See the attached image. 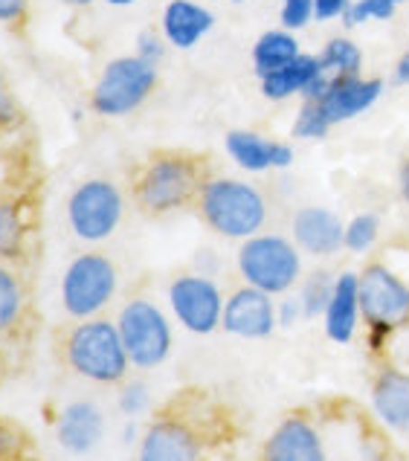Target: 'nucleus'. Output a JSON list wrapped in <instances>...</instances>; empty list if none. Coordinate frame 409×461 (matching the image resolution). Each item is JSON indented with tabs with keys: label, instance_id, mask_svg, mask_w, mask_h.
Returning <instances> with one entry per match:
<instances>
[{
	"label": "nucleus",
	"instance_id": "17",
	"mask_svg": "<svg viewBox=\"0 0 409 461\" xmlns=\"http://www.w3.org/2000/svg\"><path fill=\"white\" fill-rule=\"evenodd\" d=\"M102 432H105L102 410L90 401L68 403L64 406V412L59 415V424H56L59 444L68 453H76V456H85V453L94 450L102 438Z\"/></svg>",
	"mask_w": 409,
	"mask_h": 461
},
{
	"label": "nucleus",
	"instance_id": "30",
	"mask_svg": "<svg viewBox=\"0 0 409 461\" xmlns=\"http://www.w3.org/2000/svg\"><path fill=\"white\" fill-rule=\"evenodd\" d=\"M314 18V0H282L285 30H302Z\"/></svg>",
	"mask_w": 409,
	"mask_h": 461
},
{
	"label": "nucleus",
	"instance_id": "6",
	"mask_svg": "<svg viewBox=\"0 0 409 461\" xmlns=\"http://www.w3.org/2000/svg\"><path fill=\"white\" fill-rule=\"evenodd\" d=\"M116 328H120L123 346L134 368H157L168 360L171 342H175L171 339V325L151 299H128L120 311Z\"/></svg>",
	"mask_w": 409,
	"mask_h": 461
},
{
	"label": "nucleus",
	"instance_id": "7",
	"mask_svg": "<svg viewBox=\"0 0 409 461\" xmlns=\"http://www.w3.org/2000/svg\"><path fill=\"white\" fill-rule=\"evenodd\" d=\"M125 197L111 180H85L73 189L68 201V221L78 241L102 244L123 223Z\"/></svg>",
	"mask_w": 409,
	"mask_h": 461
},
{
	"label": "nucleus",
	"instance_id": "5",
	"mask_svg": "<svg viewBox=\"0 0 409 461\" xmlns=\"http://www.w3.org/2000/svg\"><path fill=\"white\" fill-rule=\"evenodd\" d=\"M116 285H120L116 265L105 253L90 249L76 256L61 276V308L70 320L99 316L114 299Z\"/></svg>",
	"mask_w": 409,
	"mask_h": 461
},
{
	"label": "nucleus",
	"instance_id": "15",
	"mask_svg": "<svg viewBox=\"0 0 409 461\" xmlns=\"http://www.w3.org/2000/svg\"><path fill=\"white\" fill-rule=\"evenodd\" d=\"M342 239H346V227H342V221L332 209L305 206L294 218V241L299 249H305L311 256H334L342 247Z\"/></svg>",
	"mask_w": 409,
	"mask_h": 461
},
{
	"label": "nucleus",
	"instance_id": "1",
	"mask_svg": "<svg viewBox=\"0 0 409 461\" xmlns=\"http://www.w3.org/2000/svg\"><path fill=\"white\" fill-rule=\"evenodd\" d=\"M204 183V166L192 154L157 151L131 177V197L140 212L157 218L197 201Z\"/></svg>",
	"mask_w": 409,
	"mask_h": 461
},
{
	"label": "nucleus",
	"instance_id": "39",
	"mask_svg": "<svg viewBox=\"0 0 409 461\" xmlns=\"http://www.w3.org/2000/svg\"><path fill=\"white\" fill-rule=\"evenodd\" d=\"M59 4H68V6H90L94 0H59Z\"/></svg>",
	"mask_w": 409,
	"mask_h": 461
},
{
	"label": "nucleus",
	"instance_id": "37",
	"mask_svg": "<svg viewBox=\"0 0 409 461\" xmlns=\"http://www.w3.org/2000/svg\"><path fill=\"white\" fill-rule=\"evenodd\" d=\"M401 85H409V52H404V59L398 61V70H395Z\"/></svg>",
	"mask_w": 409,
	"mask_h": 461
},
{
	"label": "nucleus",
	"instance_id": "18",
	"mask_svg": "<svg viewBox=\"0 0 409 461\" xmlns=\"http://www.w3.org/2000/svg\"><path fill=\"white\" fill-rule=\"evenodd\" d=\"M372 406L386 427L409 432V375L384 368L372 386Z\"/></svg>",
	"mask_w": 409,
	"mask_h": 461
},
{
	"label": "nucleus",
	"instance_id": "20",
	"mask_svg": "<svg viewBox=\"0 0 409 461\" xmlns=\"http://www.w3.org/2000/svg\"><path fill=\"white\" fill-rule=\"evenodd\" d=\"M323 73H325V68H323L320 56H305V52H299V56L290 64H285L282 70L261 78V94L273 102L287 99L294 94H305V87L314 82V78H320Z\"/></svg>",
	"mask_w": 409,
	"mask_h": 461
},
{
	"label": "nucleus",
	"instance_id": "21",
	"mask_svg": "<svg viewBox=\"0 0 409 461\" xmlns=\"http://www.w3.org/2000/svg\"><path fill=\"white\" fill-rule=\"evenodd\" d=\"M227 151L241 168L253 171H268L276 160V140H265L253 134V131H230L227 134Z\"/></svg>",
	"mask_w": 409,
	"mask_h": 461
},
{
	"label": "nucleus",
	"instance_id": "35",
	"mask_svg": "<svg viewBox=\"0 0 409 461\" xmlns=\"http://www.w3.org/2000/svg\"><path fill=\"white\" fill-rule=\"evenodd\" d=\"M30 0H0V23H18L26 15Z\"/></svg>",
	"mask_w": 409,
	"mask_h": 461
},
{
	"label": "nucleus",
	"instance_id": "12",
	"mask_svg": "<svg viewBox=\"0 0 409 461\" xmlns=\"http://www.w3.org/2000/svg\"><path fill=\"white\" fill-rule=\"evenodd\" d=\"M221 328L241 339H268L279 328V313H276L273 296L250 285L239 287L223 302Z\"/></svg>",
	"mask_w": 409,
	"mask_h": 461
},
{
	"label": "nucleus",
	"instance_id": "22",
	"mask_svg": "<svg viewBox=\"0 0 409 461\" xmlns=\"http://www.w3.org/2000/svg\"><path fill=\"white\" fill-rule=\"evenodd\" d=\"M299 56V44L296 38L285 32V30H273V32H265L256 41L253 47V68L256 73L265 78L276 70H282L285 64H290Z\"/></svg>",
	"mask_w": 409,
	"mask_h": 461
},
{
	"label": "nucleus",
	"instance_id": "27",
	"mask_svg": "<svg viewBox=\"0 0 409 461\" xmlns=\"http://www.w3.org/2000/svg\"><path fill=\"white\" fill-rule=\"evenodd\" d=\"M334 282L328 273H314L311 279L305 282V287H302V311H305V320H314V316L325 313L328 302H332V294H334Z\"/></svg>",
	"mask_w": 409,
	"mask_h": 461
},
{
	"label": "nucleus",
	"instance_id": "10",
	"mask_svg": "<svg viewBox=\"0 0 409 461\" xmlns=\"http://www.w3.org/2000/svg\"><path fill=\"white\" fill-rule=\"evenodd\" d=\"M360 279V313L375 331H392L409 322V285L386 265H368Z\"/></svg>",
	"mask_w": 409,
	"mask_h": 461
},
{
	"label": "nucleus",
	"instance_id": "13",
	"mask_svg": "<svg viewBox=\"0 0 409 461\" xmlns=\"http://www.w3.org/2000/svg\"><path fill=\"white\" fill-rule=\"evenodd\" d=\"M261 461H328L320 429L311 420L290 415L265 438Z\"/></svg>",
	"mask_w": 409,
	"mask_h": 461
},
{
	"label": "nucleus",
	"instance_id": "8",
	"mask_svg": "<svg viewBox=\"0 0 409 461\" xmlns=\"http://www.w3.org/2000/svg\"><path fill=\"white\" fill-rule=\"evenodd\" d=\"M157 87V68L140 56H123L105 64L90 94V108L102 116H125L137 111Z\"/></svg>",
	"mask_w": 409,
	"mask_h": 461
},
{
	"label": "nucleus",
	"instance_id": "41",
	"mask_svg": "<svg viewBox=\"0 0 409 461\" xmlns=\"http://www.w3.org/2000/svg\"><path fill=\"white\" fill-rule=\"evenodd\" d=\"M392 4H395V6H398V4H401V0H392Z\"/></svg>",
	"mask_w": 409,
	"mask_h": 461
},
{
	"label": "nucleus",
	"instance_id": "3",
	"mask_svg": "<svg viewBox=\"0 0 409 461\" xmlns=\"http://www.w3.org/2000/svg\"><path fill=\"white\" fill-rule=\"evenodd\" d=\"M197 209L206 227L223 239H253L268 221V203L256 186L230 177L206 180L197 194Z\"/></svg>",
	"mask_w": 409,
	"mask_h": 461
},
{
	"label": "nucleus",
	"instance_id": "24",
	"mask_svg": "<svg viewBox=\"0 0 409 461\" xmlns=\"http://www.w3.org/2000/svg\"><path fill=\"white\" fill-rule=\"evenodd\" d=\"M26 241V223L15 203H0V261H15Z\"/></svg>",
	"mask_w": 409,
	"mask_h": 461
},
{
	"label": "nucleus",
	"instance_id": "34",
	"mask_svg": "<svg viewBox=\"0 0 409 461\" xmlns=\"http://www.w3.org/2000/svg\"><path fill=\"white\" fill-rule=\"evenodd\" d=\"M346 9H349V0H314V18L316 21L342 18V12Z\"/></svg>",
	"mask_w": 409,
	"mask_h": 461
},
{
	"label": "nucleus",
	"instance_id": "4",
	"mask_svg": "<svg viewBox=\"0 0 409 461\" xmlns=\"http://www.w3.org/2000/svg\"><path fill=\"white\" fill-rule=\"evenodd\" d=\"M241 279L270 296H282L299 282L302 256L294 241L282 235H253L239 247L235 256Z\"/></svg>",
	"mask_w": 409,
	"mask_h": 461
},
{
	"label": "nucleus",
	"instance_id": "36",
	"mask_svg": "<svg viewBox=\"0 0 409 461\" xmlns=\"http://www.w3.org/2000/svg\"><path fill=\"white\" fill-rule=\"evenodd\" d=\"M15 116V102H12L9 90L4 87V82H0V122H6Z\"/></svg>",
	"mask_w": 409,
	"mask_h": 461
},
{
	"label": "nucleus",
	"instance_id": "33",
	"mask_svg": "<svg viewBox=\"0 0 409 461\" xmlns=\"http://www.w3.org/2000/svg\"><path fill=\"white\" fill-rule=\"evenodd\" d=\"M276 313H279V328H294L302 316H305L299 299H282L279 305H276Z\"/></svg>",
	"mask_w": 409,
	"mask_h": 461
},
{
	"label": "nucleus",
	"instance_id": "16",
	"mask_svg": "<svg viewBox=\"0 0 409 461\" xmlns=\"http://www.w3.org/2000/svg\"><path fill=\"white\" fill-rule=\"evenodd\" d=\"M325 334L337 346H349L358 334L360 320V279L358 273H340L334 282L332 302L325 308Z\"/></svg>",
	"mask_w": 409,
	"mask_h": 461
},
{
	"label": "nucleus",
	"instance_id": "9",
	"mask_svg": "<svg viewBox=\"0 0 409 461\" xmlns=\"http://www.w3.org/2000/svg\"><path fill=\"white\" fill-rule=\"evenodd\" d=\"M223 299L218 285L206 273H183L168 285V305L189 334L206 337L221 328Z\"/></svg>",
	"mask_w": 409,
	"mask_h": 461
},
{
	"label": "nucleus",
	"instance_id": "38",
	"mask_svg": "<svg viewBox=\"0 0 409 461\" xmlns=\"http://www.w3.org/2000/svg\"><path fill=\"white\" fill-rule=\"evenodd\" d=\"M401 194H404V201L409 203V160L401 168Z\"/></svg>",
	"mask_w": 409,
	"mask_h": 461
},
{
	"label": "nucleus",
	"instance_id": "26",
	"mask_svg": "<svg viewBox=\"0 0 409 461\" xmlns=\"http://www.w3.org/2000/svg\"><path fill=\"white\" fill-rule=\"evenodd\" d=\"M380 235V218L375 212H363V215H354L346 223V239H342V247L349 253H366L372 249V244L377 241Z\"/></svg>",
	"mask_w": 409,
	"mask_h": 461
},
{
	"label": "nucleus",
	"instance_id": "14",
	"mask_svg": "<svg viewBox=\"0 0 409 461\" xmlns=\"http://www.w3.org/2000/svg\"><path fill=\"white\" fill-rule=\"evenodd\" d=\"M380 94H384V82H380V78L334 76L332 87L325 90V96L316 99V108L323 111L328 125H337L368 111L380 99Z\"/></svg>",
	"mask_w": 409,
	"mask_h": 461
},
{
	"label": "nucleus",
	"instance_id": "28",
	"mask_svg": "<svg viewBox=\"0 0 409 461\" xmlns=\"http://www.w3.org/2000/svg\"><path fill=\"white\" fill-rule=\"evenodd\" d=\"M392 15H395L392 0H358V4H349V9L342 12V23L360 26L366 21H389Z\"/></svg>",
	"mask_w": 409,
	"mask_h": 461
},
{
	"label": "nucleus",
	"instance_id": "32",
	"mask_svg": "<svg viewBox=\"0 0 409 461\" xmlns=\"http://www.w3.org/2000/svg\"><path fill=\"white\" fill-rule=\"evenodd\" d=\"M163 38L160 35H154V32H140L137 35V56L142 61H149V64H157L163 59Z\"/></svg>",
	"mask_w": 409,
	"mask_h": 461
},
{
	"label": "nucleus",
	"instance_id": "19",
	"mask_svg": "<svg viewBox=\"0 0 409 461\" xmlns=\"http://www.w3.org/2000/svg\"><path fill=\"white\" fill-rule=\"evenodd\" d=\"M213 12L192 4V0H171L163 12V35L171 47L189 50L213 30Z\"/></svg>",
	"mask_w": 409,
	"mask_h": 461
},
{
	"label": "nucleus",
	"instance_id": "31",
	"mask_svg": "<svg viewBox=\"0 0 409 461\" xmlns=\"http://www.w3.org/2000/svg\"><path fill=\"white\" fill-rule=\"evenodd\" d=\"M145 406H149V386L134 380V384H125L120 392V410L131 418H137Z\"/></svg>",
	"mask_w": 409,
	"mask_h": 461
},
{
	"label": "nucleus",
	"instance_id": "23",
	"mask_svg": "<svg viewBox=\"0 0 409 461\" xmlns=\"http://www.w3.org/2000/svg\"><path fill=\"white\" fill-rule=\"evenodd\" d=\"M23 308H26L23 282L6 261H0V337L9 334L21 322Z\"/></svg>",
	"mask_w": 409,
	"mask_h": 461
},
{
	"label": "nucleus",
	"instance_id": "2",
	"mask_svg": "<svg viewBox=\"0 0 409 461\" xmlns=\"http://www.w3.org/2000/svg\"><path fill=\"white\" fill-rule=\"evenodd\" d=\"M61 360L76 377H85L99 386L125 384L128 377V351L123 346L120 328L102 316L76 320L59 342Z\"/></svg>",
	"mask_w": 409,
	"mask_h": 461
},
{
	"label": "nucleus",
	"instance_id": "40",
	"mask_svg": "<svg viewBox=\"0 0 409 461\" xmlns=\"http://www.w3.org/2000/svg\"><path fill=\"white\" fill-rule=\"evenodd\" d=\"M111 6H131V4H137V0H108Z\"/></svg>",
	"mask_w": 409,
	"mask_h": 461
},
{
	"label": "nucleus",
	"instance_id": "29",
	"mask_svg": "<svg viewBox=\"0 0 409 461\" xmlns=\"http://www.w3.org/2000/svg\"><path fill=\"white\" fill-rule=\"evenodd\" d=\"M328 120L323 116V111L316 108V102H305L302 104V111L296 116V122H294V134L299 140H323L328 134Z\"/></svg>",
	"mask_w": 409,
	"mask_h": 461
},
{
	"label": "nucleus",
	"instance_id": "25",
	"mask_svg": "<svg viewBox=\"0 0 409 461\" xmlns=\"http://www.w3.org/2000/svg\"><path fill=\"white\" fill-rule=\"evenodd\" d=\"M323 68L325 73H334V76H358L360 64H363V52L360 47L349 41V38H334L328 41V47L323 50Z\"/></svg>",
	"mask_w": 409,
	"mask_h": 461
},
{
	"label": "nucleus",
	"instance_id": "11",
	"mask_svg": "<svg viewBox=\"0 0 409 461\" xmlns=\"http://www.w3.org/2000/svg\"><path fill=\"white\" fill-rule=\"evenodd\" d=\"M137 461H204V436L186 415L163 410L142 429Z\"/></svg>",
	"mask_w": 409,
	"mask_h": 461
},
{
	"label": "nucleus",
	"instance_id": "43",
	"mask_svg": "<svg viewBox=\"0 0 409 461\" xmlns=\"http://www.w3.org/2000/svg\"><path fill=\"white\" fill-rule=\"evenodd\" d=\"M26 461H30V458H26Z\"/></svg>",
	"mask_w": 409,
	"mask_h": 461
},
{
	"label": "nucleus",
	"instance_id": "42",
	"mask_svg": "<svg viewBox=\"0 0 409 461\" xmlns=\"http://www.w3.org/2000/svg\"><path fill=\"white\" fill-rule=\"evenodd\" d=\"M232 4H241V0H232Z\"/></svg>",
	"mask_w": 409,
	"mask_h": 461
}]
</instances>
